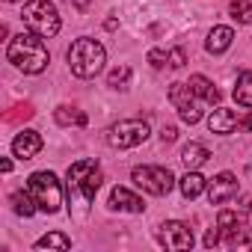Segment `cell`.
<instances>
[{
	"instance_id": "cell-1",
	"label": "cell",
	"mask_w": 252,
	"mask_h": 252,
	"mask_svg": "<svg viewBox=\"0 0 252 252\" xmlns=\"http://www.w3.org/2000/svg\"><path fill=\"white\" fill-rule=\"evenodd\" d=\"M6 60L24 74H42L51 63V54L39 33H18L6 48Z\"/></svg>"
},
{
	"instance_id": "cell-2",
	"label": "cell",
	"mask_w": 252,
	"mask_h": 252,
	"mask_svg": "<svg viewBox=\"0 0 252 252\" xmlns=\"http://www.w3.org/2000/svg\"><path fill=\"white\" fill-rule=\"evenodd\" d=\"M104 63H107V51H104L101 42H95L89 36L71 42V48H68V68H71L74 77L89 80V77H95L104 68Z\"/></svg>"
},
{
	"instance_id": "cell-3",
	"label": "cell",
	"mask_w": 252,
	"mask_h": 252,
	"mask_svg": "<svg viewBox=\"0 0 252 252\" xmlns=\"http://www.w3.org/2000/svg\"><path fill=\"white\" fill-rule=\"evenodd\" d=\"M68 199H80V202H92L98 187H101V169H98V160L86 158V160H77L68 166Z\"/></svg>"
},
{
	"instance_id": "cell-4",
	"label": "cell",
	"mask_w": 252,
	"mask_h": 252,
	"mask_svg": "<svg viewBox=\"0 0 252 252\" xmlns=\"http://www.w3.org/2000/svg\"><path fill=\"white\" fill-rule=\"evenodd\" d=\"M21 21L30 33H39L42 39H54L60 33V12L51 0H27L21 9Z\"/></svg>"
},
{
	"instance_id": "cell-5",
	"label": "cell",
	"mask_w": 252,
	"mask_h": 252,
	"mask_svg": "<svg viewBox=\"0 0 252 252\" xmlns=\"http://www.w3.org/2000/svg\"><path fill=\"white\" fill-rule=\"evenodd\" d=\"M27 190L33 193L39 211H45V214H57L60 211V205H63V187H60V181H57L54 172H48V169L33 172L27 178Z\"/></svg>"
},
{
	"instance_id": "cell-6",
	"label": "cell",
	"mask_w": 252,
	"mask_h": 252,
	"mask_svg": "<svg viewBox=\"0 0 252 252\" xmlns=\"http://www.w3.org/2000/svg\"><path fill=\"white\" fill-rule=\"evenodd\" d=\"M149 140V122L143 119H122L107 131V143L113 149H137Z\"/></svg>"
},
{
	"instance_id": "cell-7",
	"label": "cell",
	"mask_w": 252,
	"mask_h": 252,
	"mask_svg": "<svg viewBox=\"0 0 252 252\" xmlns=\"http://www.w3.org/2000/svg\"><path fill=\"white\" fill-rule=\"evenodd\" d=\"M134 184L152 196H166L172 187H175V175L166 169V166H137L131 172Z\"/></svg>"
},
{
	"instance_id": "cell-8",
	"label": "cell",
	"mask_w": 252,
	"mask_h": 252,
	"mask_svg": "<svg viewBox=\"0 0 252 252\" xmlns=\"http://www.w3.org/2000/svg\"><path fill=\"white\" fill-rule=\"evenodd\" d=\"M169 101H172V107L178 110L181 122L196 125V122L202 119V110H199V104H196V95H193L190 83H172V86H169Z\"/></svg>"
},
{
	"instance_id": "cell-9",
	"label": "cell",
	"mask_w": 252,
	"mask_h": 252,
	"mask_svg": "<svg viewBox=\"0 0 252 252\" xmlns=\"http://www.w3.org/2000/svg\"><path fill=\"white\" fill-rule=\"evenodd\" d=\"M158 240H160V246L181 252V249H190V246H193V231H190L187 222L169 220V222H163V225L158 228Z\"/></svg>"
},
{
	"instance_id": "cell-10",
	"label": "cell",
	"mask_w": 252,
	"mask_h": 252,
	"mask_svg": "<svg viewBox=\"0 0 252 252\" xmlns=\"http://www.w3.org/2000/svg\"><path fill=\"white\" fill-rule=\"evenodd\" d=\"M237 193H240V184H237V178L231 172H220V175H214L208 181V199H211V205H225Z\"/></svg>"
},
{
	"instance_id": "cell-11",
	"label": "cell",
	"mask_w": 252,
	"mask_h": 252,
	"mask_svg": "<svg viewBox=\"0 0 252 252\" xmlns=\"http://www.w3.org/2000/svg\"><path fill=\"white\" fill-rule=\"evenodd\" d=\"M110 208L113 211H125V214H143L146 202L137 193H131L128 187H113L110 190Z\"/></svg>"
},
{
	"instance_id": "cell-12",
	"label": "cell",
	"mask_w": 252,
	"mask_h": 252,
	"mask_svg": "<svg viewBox=\"0 0 252 252\" xmlns=\"http://www.w3.org/2000/svg\"><path fill=\"white\" fill-rule=\"evenodd\" d=\"M208 128H211V134L225 137V134H231L234 128H240V119H237L234 110L217 104V110H211V116H208Z\"/></svg>"
},
{
	"instance_id": "cell-13",
	"label": "cell",
	"mask_w": 252,
	"mask_h": 252,
	"mask_svg": "<svg viewBox=\"0 0 252 252\" xmlns=\"http://www.w3.org/2000/svg\"><path fill=\"white\" fill-rule=\"evenodd\" d=\"M39 152H42V137H39V131H21V134L12 140V155H15L18 160H33Z\"/></svg>"
},
{
	"instance_id": "cell-14",
	"label": "cell",
	"mask_w": 252,
	"mask_h": 252,
	"mask_svg": "<svg viewBox=\"0 0 252 252\" xmlns=\"http://www.w3.org/2000/svg\"><path fill=\"white\" fill-rule=\"evenodd\" d=\"M231 42H234V30L231 27H214L211 33H208V39H205V51L208 54H225L228 48H231Z\"/></svg>"
},
{
	"instance_id": "cell-15",
	"label": "cell",
	"mask_w": 252,
	"mask_h": 252,
	"mask_svg": "<svg viewBox=\"0 0 252 252\" xmlns=\"http://www.w3.org/2000/svg\"><path fill=\"white\" fill-rule=\"evenodd\" d=\"M190 89H193V95H196V98H202V101H205V104H211V107H214V104H220V98H222V92H220V89H217L205 74H193V77H190Z\"/></svg>"
},
{
	"instance_id": "cell-16",
	"label": "cell",
	"mask_w": 252,
	"mask_h": 252,
	"mask_svg": "<svg viewBox=\"0 0 252 252\" xmlns=\"http://www.w3.org/2000/svg\"><path fill=\"white\" fill-rule=\"evenodd\" d=\"M178 187H181V193H184V199H196V196H202L205 190H208V178L202 175V172H196V169H190L181 181H178Z\"/></svg>"
},
{
	"instance_id": "cell-17",
	"label": "cell",
	"mask_w": 252,
	"mask_h": 252,
	"mask_svg": "<svg viewBox=\"0 0 252 252\" xmlns=\"http://www.w3.org/2000/svg\"><path fill=\"white\" fill-rule=\"evenodd\" d=\"M208 158H211V152H208L202 143H187V146L181 149V163H184L187 169H199Z\"/></svg>"
},
{
	"instance_id": "cell-18",
	"label": "cell",
	"mask_w": 252,
	"mask_h": 252,
	"mask_svg": "<svg viewBox=\"0 0 252 252\" xmlns=\"http://www.w3.org/2000/svg\"><path fill=\"white\" fill-rule=\"evenodd\" d=\"M234 101L246 110H252V71H240L234 83Z\"/></svg>"
},
{
	"instance_id": "cell-19",
	"label": "cell",
	"mask_w": 252,
	"mask_h": 252,
	"mask_svg": "<svg viewBox=\"0 0 252 252\" xmlns=\"http://www.w3.org/2000/svg\"><path fill=\"white\" fill-rule=\"evenodd\" d=\"M12 205H15V214H18V217H24V220H27V217H33V214L39 211V205H36V199H33V193H30L27 187H24V190H18V193L12 196Z\"/></svg>"
},
{
	"instance_id": "cell-20",
	"label": "cell",
	"mask_w": 252,
	"mask_h": 252,
	"mask_svg": "<svg viewBox=\"0 0 252 252\" xmlns=\"http://www.w3.org/2000/svg\"><path fill=\"white\" fill-rule=\"evenodd\" d=\"M225 234V243L228 246H252V225H237V228H228V231H220Z\"/></svg>"
},
{
	"instance_id": "cell-21",
	"label": "cell",
	"mask_w": 252,
	"mask_h": 252,
	"mask_svg": "<svg viewBox=\"0 0 252 252\" xmlns=\"http://www.w3.org/2000/svg\"><path fill=\"white\" fill-rule=\"evenodd\" d=\"M36 249H71V240L63 231H48L45 237L36 240Z\"/></svg>"
},
{
	"instance_id": "cell-22",
	"label": "cell",
	"mask_w": 252,
	"mask_h": 252,
	"mask_svg": "<svg viewBox=\"0 0 252 252\" xmlns=\"http://www.w3.org/2000/svg\"><path fill=\"white\" fill-rule=\"evenodd\" d=\"M57 122L60 125H80V128H83V125H86V116L80 113V110H74V107H57Z\"/></svg>"
},
{
	"instance_id": "cell-23",
	"label": "cell",
	"mask_w": 252,
	"mask_h": 252,
	"mask_svg": "<svg viewBox=\"0 0 252 252\" xmlns=\"http://www.w3.org/2000/svg\"><path fill=\"white\" fill-rule=\"evenodd\" d=\"M243 222H246V217H243L240 211H220V217H217V228H220V231L237 228V225H243Z\"/></svg>"
},
{
	"instance_id": "cell-24",
	"label": "cell",
	"mask_w": 252,
	"mask_h": 252,
	"mask_svg": "<svg viewBox=\"0 0 252 252\" xmlns=\"http://www.w3.org/2000/svg\"><path fill=\"white\" fill-rule=\"evenodd\" d=\"M231 18L240 21V24H252V3L249 0H231Z\"/></svg>"
},
{
	"instance_id": "cell-25",
	"label": "cell",
	"mask_w": 252,
	"mask_h": 252,
	"mask_svg": "<svg viewBox=\"0 0 252 252\" xmlns=\"http://www.w3.org/2000/svg\"><path fill=\"white\" fill-rule=\"evenodd\" d=\"M128 80H131V68H128V65H119V68L110 71L107 86H113V89H125V83H128Z\"/></svg>"
},
{
	"instance_id": "cell-26",
	"label": "cell",
	"mask_w": 252,
	"mask_h": 252,
	"mask_svg": "<svg viewBox=\"0 0 252 252\" xmlns=\"http://www.w3.org/2000/svg\"><path fill=\"white\" fill-rule=\"evenodd\" d=\"M149 63H152L155 68H163V65L169 63V51H160V48H155V51H149Z\"/></svg>"
},
{
	"instance_id": "cell-27",
	"label": "cell",
	"mask_w": 252,
	"mask_h": 252,
	"mask_svg": "<svg viewBox=\"0 0 252 252\" xmlns=\"http://www.w3.org/2000/svg\"><path fill=\"white\" fill-rule=\"evenodd\" d=\"M184 63H187V54H184L181 48L169 51V65H172V68H184Z\"/></svg>"
},
{
	"instance_id": "cell-28",
	"label": "cell",
	"mask_w": 252,
	"mask_h": 252,
	"mask_svg": "<svg viewBox=\"0 0 252 252\" xmlns=\"http://www.w3.org/2000/svg\"><path fill=\"white\" fill-rule=\"evenodd\" d=\"M217 243H220V228H208V234H205V246L214 249Z\"/></svg>"
},
{
	"instance_id": "cell-29",
	"label": "cell",
	"mask_w": 252,
	"mask_h": 252,
	"mask_svg": "<svg viewBox=\"0 0 252 252\" xmlns=\"http://www.w3.org/2000/svg\"><path fill=\"white\" fill-rule=\"evenodd\" d=\"M175 137H178V131L172 128V125H163V131H160V140H163V143H175Z\"/></svg>"
},
{
	"instance_id": "cell-30",
	"label": "cell",
	"mask_w": 252,
	"mask_h": 252,
	"mask_svg": "<svg viewBox=\"0 0 252 252\" xmlns=\"http://www.w3.org/2000/svg\"><path fill=\"white\" fill-rule=\"evenodd\" d=\"M89 3H92V0H71V6H74V9H80V12H86V9H89Z\"/></svg>"
},
{
	"instance_id": "cell-31",
	"label": "cell",
	"mask_w": 252,
	"mask_h": 252,
	"mask_svg": "<svg viewBox=\"0 0 252 252\" xmlns=\"http://www.w3.org/2000/svg\"><path fill=\"white\" fill-rule=\"evenodd\" d=\"M240 128H243V131H252V113H249V116L240 122Z\"/></svg>"
},
{
	"instance_id": "cell-32",
	"label": "cell",
	"mask_w": 252,
	"mask_h": 252,
	"mask_svg": "<svg viewBox=\"0 0 252 252\" xmlns=\"http://www.w3.org/2000/svg\"><path fill=\"white\" fill-rule=\"evenodd\" d=\"M0 169H3V172H12V160L3 158V160H0Z\"/></svg>"
},
{
	"instance_id": "cell-33",
	"label": "cell",
	"mask_w": 252,
	"mask_h": 252,
	"mask_svg": "<svg viewBox=\"0 0 252 252\" xmlns=\"http://www.w3.org/2000/svg\"><path fill=\"white\" fill-rule=\"evenodd\" d=\"M246 211H249V214H252V199H249V202H246Z\"/></svg>"
},
{
	"instance_id": "cell-34",
	"label": "cell",
	"mask_w": 252,
	"mask_h": 252,
	"mask_svg": "<svg viewBox=\"0 0 252 252\" xmlns=\"http://www.w3.org/2000/svg\"><path fill=\"white\" fill-rule=\"evenodd\" d=\"M6 3H21V0H6Z\"/></svg>"
}]
</instances>
